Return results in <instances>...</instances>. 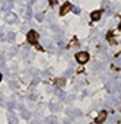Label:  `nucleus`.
I'll return each mask as SVG.
<instances>
[{"instance_id":"4","label":"nucleus","mask_w":121,"mask_h":124,"mask_svg":"<svg viewBox=\"0 0 121 124\" xmlns=\"http://www.w3.org/2000/svg\"><path fill=\"white\" fill-rule=\"evenodd\" d=\"M70 9H72V5H70V3H66V5L61 6V9H60V13H61V15H66Z\"/></svg>"},{"instance_id":"8","label":"nucleus","mask_w":121,"mask_h":124,"mask_svg":"<svg viewBox=\"0 0 121 124\" xmlns=\"http://www.w3.org/2000/svg\"><path fill=\"white\" fill-rule=\"evenodd\" d=\"M6 41H8V42H13V41H15V34H13V32L8 34V37H6Z\"/></svg>"},{"instance_id":"9","label":"nucleus","mask_w":121,"mask_h":124,"mask_svg":"<svg viewBox=\"0 0 121 124\" xmlns=\"http://www.w3.org/2000/svg\"><path fill=\"white\" fill-rule=\"evenodd\" d=\"M21 109H22V117H23V118H29V117H31V114H29L23 107H21Z\"/></svg>"},{"instance_id":"10","label":"nucleus","mask_w":121,"mask_h":124,"mask_svg":"<svg viewBox=\"0 0 121 124\" xmlns=\"http://www.w3.org/2000/svg\"><path fill=\"white\" fill-rule=\"evenodd\" d=\"M47 124H57L55 117H48V118H47Z\"/></svg>"},{"instance_id":"3","label":"nucleus","mask_w":121,"mask_h":124,"mask_svg":"<svg viewBox=\"0 0 121 124\" xmlns=\"http://www.w3.org/2000/svg\"><path fill=\"white\" fill-rule=\"evenodd\" d=\"M5 21H6V23H16L18 22V16L13 12H8L6 16H5Z\"/></svg>"},{"instance_id":"11","label":"nucleus","mask_w":121,"mask_h":124,"mask_svg":"<svg viewBox=\"0 0 121 124\" xmlns=\"http://www.w3.org/2000/svg\"><path fill=\"white\" fill-rule=\"evenodd\" d=\"M9 123H10V124H18V121H16V118H15V115H13V114H10V115H9Z\"/></svg>"},{"instance_id":"14","label":"nucleus","mask_w":121,"mask_h":124,"mask_svg":"<svg viewBox=\"0 0 121 124\" xmlns=\"http://www.w3.org/2000/svg\"><path fill=\"white\" fill-rule=\"evenodd\" d=\"M72 10H73L75 13H80V10H79V8H72Z\"/></svg>"},{"instance_id":"12","label":"nucleus","mask_w":121,"mask_h":124,"mask_svg":"<svg viewBox=\"0 0 121 124\" xmlns=\"http://www.w3.org/2000/svg\"><path fill=\"white\" fill-rule=\"evenodd\" d=\"M35 18H37V21H38V22H41V21L44 19V15H42V13H38V15H37Z\"/></svg>"},{"instance_id":"15","label":"nucleus","mask_w":121,"mask_h":124,"mask_svg":"<svg viewBox=\"0 0 121 124\" xmlns=\"http://www.w3.org/2000/svg\"><path fill=\"white\" fill-rule=\"evenodd\" d=\"M51 109H54V111H57V109H58V105H51Z\"/></svg>"},{"instance_id":"17","label":"nucleus","mask_w":121,"mask_h":124,"mask_svg":"<svg viewBox=\"0 0 121 124\" xmlns=\"http://www.w3.org/2000/svg\"><path fill=\"white\" fill-rule=\"evenodd\" d=\"M0 80H2V73H0Z\"/></svg>"},{"instance_id":"13","label":"nucleus","mask_w":121,"mask_h":124,"mask_svg":"<svg viewBox=\"0 0 121 124\" xmlns=\"http://www.w3.org/2000/svg\"><path fill=\"white\" fill-rule=\"evenodd\" d=\"M64 85V79H58L57 80V86H63Z\"/></svg>"},{"instance_id":"1","label":"nucleus","mask_w":121,"mask_h":124,"mask_svg":"<svg viewBox=\"0 0 121 124\" xmlns=\"http://www.w3.org/2000/svg\"><path fill=\"white\" fill-rule=\"evenodd\" d=\"M38 38H39V35H38L37 31H34V29L28 31V34H26V39H28L29 44H37V42H38Z\"/></svg>"},{"instance_id":"5","label":"nucleus","mask_w":121,"mask_h":124,"mask_svg":"<svg viewBox=\"0 0 121 124\" xmlns=\"http://www.w3.org/2000/svg\"><path fill=\"white\" fill-rule=\"evenodd\" d=\"M105 118H106V112L105 111H101L98 114V117H96V121L98 123H102V121H105Z\"/></svg>"},{"instance_id":"2","label":"nucleus","mask_w":121,"mask_h":124,"mask_svg":"<svg viewBox=\"0 0 121 124\" xmlns=\"http://www.w3.org/2000/svg\"><path fill=\"white\" fill-rule=\"evenodd\" d=\"M88 60H89V54L86 51H80V53L76 54V61H77V63L83 64V63H86Z\"/></svg>"},{"instance_id":"7","label":"nucleus","mask_w":121,"mask_h":124,"mask_svg":"<svg viewBox=\"0 0 121 124\" xmlns=\"http://www.w3.org/2000/svg\"><path fill=\"white\" fill-rule=\"evenodd\" d=\"M12 6H13V2H10V0H6V2L3 3V9H5V10H8V12L12 9Z\"/></svg>"},{"instance_id":"6","label":"nucleus","mask_w":121,"mask_h":124,"mask_svg":"<svg viewBox=\"0 0 121 124\" xmlns=\"http://www.w3.org/2000/svg\"><path fill=\"white\" fill-rule=\"evenodd\" d=\"M101 15H102V12H101V10H95V12H92L91 18H92V21H98V19L101 18Z\"/></svg>"},{"instance_id":"16","label":"nucleus","mask_w":121,"mask_h":124,"mask_svg":"<svg viewBox=\"0 0 121 124\" xmlns=\"http://www.w3.org/2000/svg\"><path fill=\"white\" fill-rule=\"evenodd\" d=\"M48 2H50L51 5H55V3H57V0H48Z\"/></svg>"}]
</instances>
